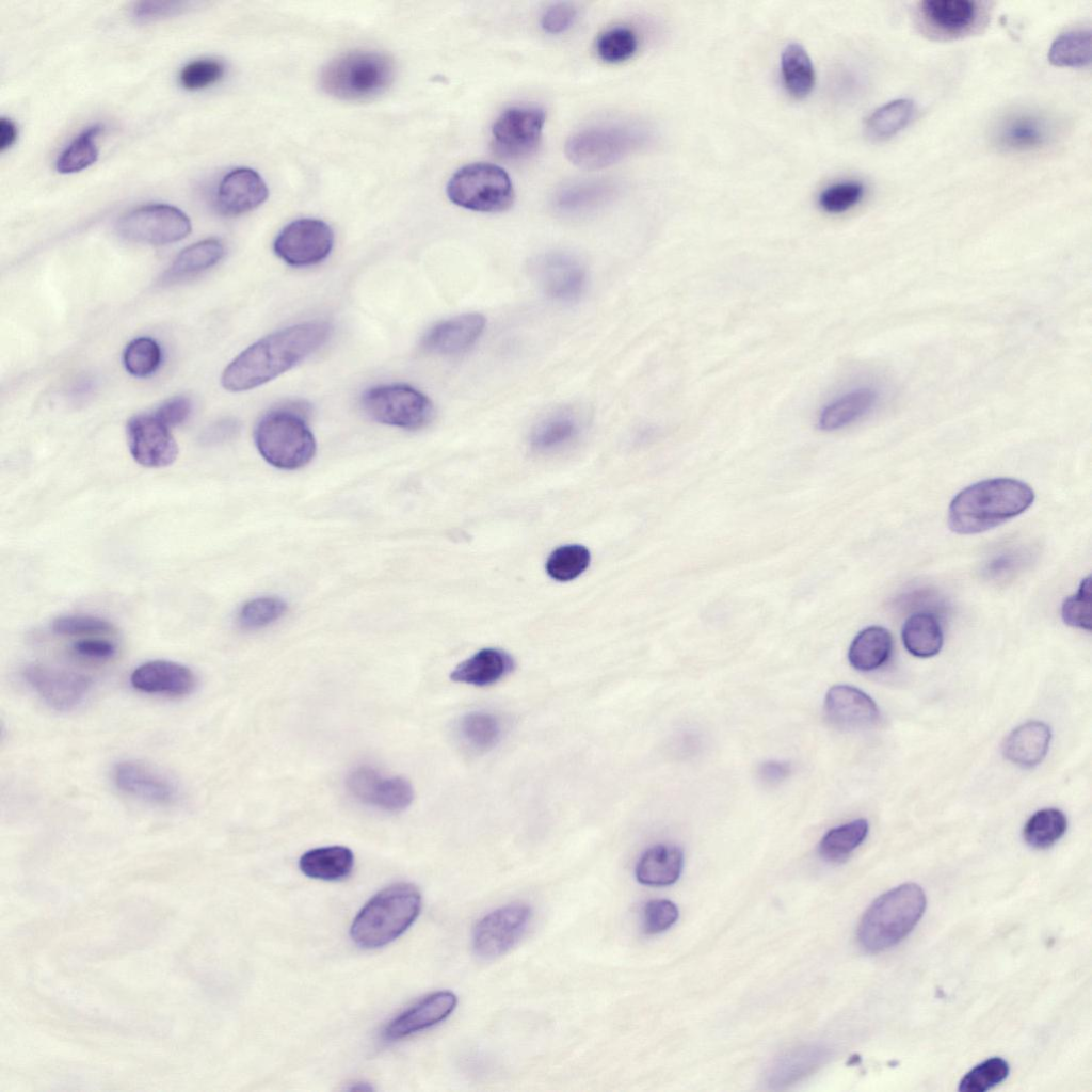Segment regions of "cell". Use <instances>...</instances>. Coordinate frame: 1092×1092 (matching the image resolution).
<instances>
[{
	"mask_svg": "<svg viewBox=\"0 0 1092 1092\" xmlns=\"http://www.w3.org/2000/svg\"><path fill=\"white\" fill-rule=\"evenodd\" d=\"M332 331L325 321H307L275 331L235 357L224 369L221 384L232 392L261 386L320 349Z\"/></svg>",
	"mask_w": 1092,
	"mask_h": 1092,
	"instance_id": "obj_1",
	"label": "cell"
},
{
	"mask_svg": "<svg viewBox=\"0 0 1092 1092\" xmlns=\"http://www.w3.org/2000/svg\"><path fill=\"white\" fill-rule=\"evenodd\" d=\"M1033 501V489L1023 481H979L954 496L948 509V526L958 534L984 532L1024 513Z\"/></svg>",
	"mask_w": 1092,
	"mask_h": 1092,
	"instance_id": "obj_2",
	"label": "cell"
},
{
	"mask_svg": "<svg viewBox=\"0 0 1092 1092\" xmlns=\"http://www.w3.org/2000/svg\"><path fill=\"white\" fill-rule=\"evenodd\" d=\"M308 410L304 402L289 401L270 408L257 422L255 445L272 466L292 470L312 460L316 440L306 420Z\"/></svg>",
	"mask_w": 1092,
	"mask_h": 1092,
	"instance_id": "obj_3",
	"label": "cell"
},
{
	"mask_svg": "<svg viewBox=\"0 0 1092 1092\" xmlns=\"http://www.w3.org/2000/svg\"><path fill=\"white\" fill-rule=\"evenodd\" d=\"M421 895L412 883H396L374 895L357 913L350 928L362 948H379L403 934L418 917Z\"/></svg>",
	"mask_w": 1092,
	"mask_h": 1092,
	"instance_id": "obj_4",
	"label": "cell"
},
{
	"mask_svg": "<svg viewBox=\"0 0 1092 1092\" xmlns=\"http://www.w3.org/2000/svg\"><path fill=\"white\" fill-rule=\"evenodd\" d=\"M926 903L922 888L915 883L901 884L884 893L869 905L860 921V945L869 952L897 945L915 928Z\"/></svg>",
	"mask_w": 1092,
	"mask_h": 1092,
	"instance_id": "obj_5",
	"label": "cell"
},
{
	"mask_svg": "<svg viewBox=\"0 0 1092 1092\" xmlns=\"http://www.w3.org/2000/svg\"><path fill=\"white\" fill-rule=\"evenodd\" d=\"M395 78L394 61L378 51L355 50L330 61L320 73V86L342 100H365L385 92Z\"/></svg>",
	"mask_w": 1092,
	"mask_h": 1092,
	"instance_id": "obj_6",
	"label": "cell"
},
{
	"mask_svg": "<svg viewBox=\"0 0 1092 1092\" xmlns=\"http://www.w3.org/2000/svg\"><path fill=\"white\" fill-rule=\"evenodd\" d=\"M647 136L646 130L639 125L598 123L574 132L565 143V155L581 168L599 170L641 147Z\"/></svg>",
	"mask_w": 1092,
	"mask_h": 1092,
	"instance_id": "obj_7",
	"label": "cell"
},
{
	"mask_svg": "<svg viewBox=\"0 0 1092 1092\" xmlns=\"http://www.w3.org/2000/svg\"><path fill=\"white\" fill-rule=\"evenodd\" d=\"M447 195L460 207L487 213L505 211L514 202L510 176L488 162H475L457 170L448 181Z\"/></svg>",
	"mask_w": 1092,
	"mask_h": 1092,
	"instance_id": "obj_8",
	"label": "cell"
},
{
	"mask_svg": "<svg viewBox=\"0 0 1092 1092\" xmlns=\"http://www.w3.org/2000/svg\"><path fill=\"white\" fill-rule=\"evenodd\" d=\"M360 405L372 420L405 430L422 429L434 416L430 398L419 389L401 383L366 389L360 397Z\"/></svg>",
	"mask_w": 1092,
	"mask_h": 1092,
	"instance_id": "obj_9",
	"label": "cell"
},
{
	"mask_svg": "<svg viewBox=\"0 0 1092 1092\" xmlns=\"http://www.w3.org/2000/svg\"><path fill=\"white\" fill-rule=\"evenodd\" d=\"M1056 121L1033 109H1014L992 125L991 142L1001 151L1030 152L1048 146L1057 136Z\"/></svg>",
	"mask_w": 1092,
	"mask_h": 1092,
	"instance_id": "obj_10",
	"label": "cell"
},
{
	"mask_svg": "<svg viewBox=\"0 0 1092 1092\" xmlns=\"http://www.w3.org/2000/svg\"><path fill=\"white\" fill-rule=\"evenodd\" d=\"M125 239L163 245L186 238L192 229L190 219L179 208L166 204H151L123 215L116 225Z\"/></svg>",
	"mask_w": 1092,
	"mask_h": 1092,
	"instance_id": "obj_11",
	"label": "cell"
},
{
	"mask_svg": "<svg viewBox=\"0 0 1092 1092\" xmlns=\"http://www.w3.org/2000/svg\"><path fill=\"white\" fill-rule=\"evenodd\" d=\"M334 246V232L318 219H299L286 225L273 242L275 255L285 263L306 268L325 260Z\"/></svg>",
	"mask_w": 1092,
	"mask_h": 1092,
	"instance_id": "obj_12",
	"label": "cell"
},
{
	"mask_svg": "<svg viewBox=\"0 0 1092 1092\" xmlns=\"http://www.w3.org/2000/svg\"><path fill=\"white\" fill-rule=\"evenodd\" d=\"M545 111L536 106H514L505 109L492 127L493 144L498 154L513 160L535 152L542 139Z\"/></svg>",
	"mask_w": 1092,
	"mask_h": 1092,
	"instance_id": "obj_13",
	"label": "cell"
},
{
	"mask_svg": "<svg viewBox=\"0 0 1092 1092\" xmlns=\"http://www.w3.org/2000/svg\"><path fill=\"white\" fill-rule=\"evenodd\" d=\"M531 909L525 903H511L482 917L473 929L476 954L494 959L510 950L525 934L531 920Z\"/></svg>",
	"mask_w": 1092,
	"mask_h": 1092,
	"instance_id": "obj_14",
	"label": "cell"
},
{
	"mask_svg": "<svg viewBox=\"0 0 1092 1092\" xmlns=\"http://www.w3.org/2000/svg\"><path fill=\"white\" fill-rule=\"evenodd\" d=\"M22 676L46 704L61 711L81 704L92 687V679L84 674L45 664L28 665Z\"/></svg>",
	"mask_w": 1092,
	"mask_h": 1092,
	"instance_id": "obj_15",
	"label": "cell"
},
{
	"mask_svg": "<svg viewBox=\"0 0 1092 1092\" xmlns=\"http://www.w3.org/2000/svg\"><path fill=\"white\" fill-rule=\"evenodd\" d=\"M127 441L135 462L148 468L166 467L178 454L170 428L155 414L133 416L127 423Z\"/></svg>",
	"mask_w": 1092,
	"mask_h": 1092,
	"instance_id": "obj_16",
	"label": "cell"
},
{
	"mask_svg": "<svg viewBox=\"0 0 1092 1092\" xmlns=\"http://www.w3.org/2000/svg\"><path fill=\"white\" fill-rule=\"evenodd\" d=\"M346 784L355 799L386 812H401L414 799V790L408 781L401 776H384L369 766H360L351 771Z\"/></svg>",
	"mask_w": 1092,
	"mask_h": 1092,
	"instance_id": "obj_17",
	"label": "cell"
},
{
	"mask_svg": "<svg viewBox=\"0 0 1092 1092\" xmlns=\"http://www.w3.org/2000/svg\"><path fill=\"white\" fill-rule=\"evenodd\" d=\"M533 270L543 291L556 301H576L585 290L587 269L572 253L555 251L543 254L535 260Z\"/></svg>",
	"mask_w": 1092,
	"mask_h": 1092,
	"instance_id": "obj_18",
	"label": "cell"
},
{
	"mask_svg": "<svg viewBox=\"0 0 1092 1092\" xmlns=\"http://www.w3.org/2000/svg\"><path fill=\"white\" fill-rule=\"evenodd\" d=\"M113 780L122 791L150 803L172 804L178 797L173 781L136 760L118 762L113 769Z\"/></svg>",
	"mask_w": 1092,
	"mask_h": 1092,
	"instance_id": "obj_19",
	"label": "cell"
},
{
	"mask_svg": "<svg viewBox=\"0 0 1092 1092\" xmlns=\"http://www.w3.org/2000/svg\"><path fill=\"white\" fill-rule=\"evenodd\" d=\"M826 719L841 729H862L879 719L876 702L864 691L849 685H835L824 698Z\"/></svg>",
	"mask_w": 1092,
	"mask_h": 1092,
	"instance_id": "obj_20",
	"label": "cell"
},
{
	"mask_svg": "<svg viewBox=\"0 0 1092 1092\" xmlns=\"http://www.w3.org/2000/svg\"><path fill=\"white\" fill-rule=\"evenodd\" d=\"M485 318L478 312L463 314L433 325L422 337V349L436 355H456L470 349L482 335Z\"/></svg>",
	"mask_w": 1092,
	"mask_h": 1092,
	"instance_id": "obj_21",
	"label": "cell"
},
{
	"mask_svg": "<svg viewBox=\"0 0 1092 1092\" xmlns=\"http://www.w3.org/2000/svg\"><path fill=\"white\" fill-rule=\"evenodd\" d=\"M457 998L450 991L428 995L392 1018L383 1030L386 1041H396L432 1027L447 1018L455 1009Z\"/></svg>",
	"mask_w": 1092,
	"mask_h": 1092,
	"instance_id": "obj_22",
	"label": "cell"
},
{
	"mask_svg": "<svg viewBox=\"0 0 1092 1092\" xmlns=\"http://www.w3.org/2000/svg\"><path fill=\"white\" fill-rule=\"evenodd\" d=\"M261 176L248 167L228 172L216 191V207L225 215H240L260 206L268 197Z\"/></svg>",
	"mask_w": 1092,
	"mask_h": 1092,
	"instance_id": "obj_23",
	"label": "cell"
},
{
	"mask_svg": "<svg viewBox=\"0 0 1092 1092\" xmlns=\"http://www.w3.org/2000/svg\"><path fill=\"white\" fill-rule=\"evenodd\" d=\"M130 682L142 692L181 696L194 690L196 678L183 664L168 660H151L133 670Z\"/></svg>",
	"mask_w": 1092,
	"mask_h": 1092,
	"instance_id": "obj_24",
	"label": "cell"
},
{
	"mask_svg": "<svg viewBox=\"0 0 1092 1092\" xmlns=\"http://www.w3.org/2000/svg\"><path fill=\"white\" fill-rule=\"evenodd\" d=\"M922 22L944 36H958L969 32L979 18V5L970 0H926L919 3Z\"/></svg>",
	"mask_w": 1092,
	"mask_h": 1092,
	"instance_id": "obj_25",
	"label": "cell"
},
{
	"mask_svg": "<svg viewBox=\"0 0 1092 1092\" xmlns=\"http://www.w3.org/2000/svg\"><path fill=\"white\" fill-rule=\"evenodd\" d=\"M879 397L874 387L858 386L833 398L818 415L819 429L835 431L860 420L876 407Z\"/></svg>",
	"mask_w": 1092,
	"mask_h": 1092,
	"instance_id": "obj_26",
	"label": "cell"
},
{
	"mask_svg": "<svg viewBox=\"0 0 1092 1092\" xmlns=\"http://www.w3.org/2000/svg\"><path fill=\"white\" fill-rule=\"evenodd\" d=\"M615 187L606 180H580L560 188L553 196L555 209L569 216L591 213L604 207L615 194Z\"/></svg>",
	"mask_w": 1092,
	"mask_h": 1092,
	"instance_id": "obj_27",
	"label": "cell"
},
{
	"mask_svg": "<svg viewBox=\"0 0 1092 1092\" xmlns=\"http://www.w3.org/2000/svg\"><path fill=\"white\" fill-rule=\"evenodd\" d=\"M1051 732L1041 721H1029L1013 729L1002 745L1005 757L1023 768L1039 765L1047 754Z\"/></svg>",
	"mask_w": 1092,
	"mask_h": 1092,
	"instance_id": "obj_28",
	"label": "cell"
},
{
	"mask_svg": "<svg viewBox=\"0 0 1092 1092\" xmlns=\"http://www.w3.org/2000/svg\"><path fill=\"white\" fill-rule=\"evenodd\" d=\"M514 669V659L499 648H483L457 664L450 674L453 681L485 687L497 682Z\"/></svg>",
	"mask_w": 1092,
	"mask_h": 1092,
	"instance_id": "obj_29",
	"label": "cell"
},
{
	"mask_svg": "<svg viewBox=\"0 0 1092 1092\" xmlns=\"http://www.w3.org/2000/svg\"><path fill=\"white\" fill-rule=\"evenodd\" d=\"M829 1049L822 1045H804L790 1049L774 1060L767 1073L772 1088L789 1086L816 1072L828 1061Z\"/></svg>",
	"mask_w": 1092,
	"mask_h": 1092,
	"instance_id": "obj_30",
	"label": "cell"
},
{
	"mask_svg": "<svg viewBox=\"0 0 1092 1092\" xmlns=\"http://www.w3.org/2000/svg\"><path fill=\"white\" fill-rule=\"evenodd\" d=\"M682 851L673 845H655L639 858L635 873L637 880L648 886H668L675 883L682 871Z\"/></svg>",
	"mask_w": 1092,
	"mask_h": 1092,
	"instance_id": "obj_31",
	"label": "cell"
},
{
	"mask_svg": "<svg viewBox=\"0 0 1092 1092\" xmlns=\"http://www.w3.org/2000/svg\"><path fill=\"white\" fill-rule=\"evenodd\" d=\"M353 852L344 846H326L306 851L299 861L301 871L312 879L337 881L350 874Z\"/></svg>",
	"mask_w": 1092,
	"mask_h": 1092,
	"instance_id": "obj_32",
	"label": "cell"
},
{
	"mask_svg": "<svg viewBox=\"0 0 1092 1092\" xmlns=\"http://www.w3.org/2000/svg\"><path fill=\"white\" fill-rule=\"evenodd\" d=\"M892 649L890 632L881 626H869L853 639L849 647L848 659L850 664L858 671H873L888 660Z\"/></svg>",
	"mask_w": 1092,
	"mask_h": 1092,
	"instance_id": "obj_33",
	"label": "cell"
},
{
	"mask_svg": "<svg viewBox=\"0 0 1092 1092\" xmlns=\"http://www.w3.org/2000/svg\"><path fill=\"white\" fill-rule=\"evenodd\" d=\"M579 418L569 411L550 414L533 429L530 443L533 449L549 452L571 444L580 433Z\"/></svg>",
	"mask_w": 1092,
	"mask_h": 1092,
	"instance_id": "obj_34",
	"label": "cell"
},
{
	"mask_svg": "<svg viewBox=\"0 0 1092 1092\" xmlns=\"http://www.w3.org/2000/svg\"><path fill=\"white\" fill-rule=\"evenodd\" d=\"M901 636L905 648L916 657H932L943 646L941 624L933 614L928 612L910 615L903 624Z\"/></svg>",
	"mask_w": 1092,
	"mask_h": 1092,
	"instance_id": "obj_35",
	"label": "cell"
},
{
	"mask_svg": "<svg viewBox=\"0 0 1092 1092\" xmlns=\"http://www.w3.org/2000/svg\"><path fill=\"white\" fill-rule=\"evenodd\" d=\"M224 253V245L218 239L210 238L193 243L177 255L165 272L164 279L174 282L198 274L216 264Z\"/></svg>",
	"mask_w": 1092,
	"mask_h": 1092,
	"instance_id": "obj_36",
	"label": "cell"
},
{
	"mask_svg": "<svg viewBox=\"0 0 1092 1092\" xmlns=\"http://www.w3.org/2000/svg\"><path fill=\"white\" fill-rule=\"evenodd\" d=\"M781 73L787 92L798 98L806 97L815 85V68L804 49L798 43H789L782 51Z\"/></svg>",
	"mask_w": 1092,
	"mask_h": 1092,
	"instance_id": "obj_37",
	"label": "cell"
},
{
	"mask_svg": "<svg viewBox=\"0 0 1092 1092\" xmlns=\"http://www.w3.org/2000/svg\"><path fill=\"white\" fill-rule=\"evenodd\" d=\"M914 113L915 105L911 99L892 100L869 115L865 132L873 141H886L903 130L912 121Z\"/></svg>",
	"mask_w": 1092,
	"mask_h": 1092,
	"instance_id": "obj_38",
	"label": "cell"
},
{
	"mask_svg": "<svg viewBox=\"0 0 1092 1092\" xmlns=\"http://www.w3.org/2000/svg\"><path fill=\"white\" fill-rule=\"evenodd\" d=\"M868 828V821L858 818L829 830L818 846L820 856L829 862L845 860L864 841Z\"/></svg>",
	"mask_w": 1092,
	"mask_h": 1092,
	"instance_id": "obj_39",
	"label": "cell"
},
{
	"mask_svg": "<svg viewBox=\"0 0 1092 1092\" xmlns=\"http://www.w3.org/2000/svg\"><path fill=\"white\" fill-rule=\"evenodd\" d=\"M1048 61L1058 67H1086L1091 63V31L1074 29L1066 31L1051 43Z\"/></svg>",
	"mask_w": 1092,
	"mask_h": 1092,
	"instance_id": "obj_40",
	"label": "cell"
},
{
	"mask_svg": "<svg viewBox=\"0 0 1092 1092\" xmlns=\"http://www.w3.org/2000/svg\"><path fill=\"white\" fill-rule=\"evenodd\" d=\"M1067 819L1057 808H1043L1035 812L1023 829V837L1027 845L1035 849H1046L1057 842L1066 832Z\"/></svg>",
	"mask_w": 1092,
	"mask_h": 1092,
	"instance_id": "obj_41",
	"label": "cell"
},
{
	"mask_svg": "<svg viewBox=\"0 0 1092 1092\" xmlns=\"http://www.w3.org/2000/svg\"><path fill=\"white\" fill-rule=\"evenodd\" d=\"M457 729L463 741L478 752L495 746L502 733L499 719L484 711H472L463 716Z\"/></svg>",
	"mask_w": 1092,
	"mask_h": 1092,
	"instance_id": "obj_42",
	"label": "cell"
},
{
	"mask_svg": "<svg viewBox=\"0 0 1092 1092\" xmlns=\"http://www.w3.org/2000/svg\"><path fill=\"white\" fill-rule=\"evenodd\" d=\"M101 128L100 125H94L77 135L58 157L57 171L62 174H70L85 170L95 163L99 155L96 140Z\"/></svg>",
	"mask_w": 1092,
	"mask_h": 1092,
	"instance_id": "obj_43",
	"label": "cell"
},
{
	"mask_svg": "<svg viewBox=\"0 0 1092 1092\" xmlns=\"http://www.w3.org/2000/svg\"><path fill=\"white\" fill-rule=\"evenodd\" d=\"M590 559V551L584 546L564 545L550 553L546 561V572L557 581H569L588 568Z\"/></svg>",
	"mask_w": 1092,
	"mask_h": 1092,
	"instance_id": "obj_44",
	"label": "cell"
},
{
	"mask_svg": "<svg viewBox=\"0 0 1092 1092\" xmlns=\"http://www.w3.org/2000/svg\"><path fill=\"white\" fill-rule=\"evenodd\" d=\"M595 49L597 55L604 62L611 64L622 63L636 53L638 37L629 27L614 26L598 35Z\"/></svg>",
	"mask_w": 1092,
	"mask_h": 1092,
	"instance_id": "obj_45",
	"label": "cell"
},
{
	"mask_svg": "<svg viewBox=\"0 0 1092 1092\" xmlns=\"http://www.w3.org/2000/svg\"><path fill=\"white\" fill-rule=\"evenodd\" d=\"M161 357L160 346L154 339L139 337L127 344L123 362L130 374L136 378H146L159 368Z\"/></svg>",
	"mask_w": 1092,
	"mask_h": 1092,
	"instance_id": "obj_46",
	"label": "cell"
},
{
	"mask_svg": "<svg viewBox=\"0 0 1092 1092\" xmlns=\"http://www.w3.org/2000/svg\"><path fill=\"white\" fill-rule=\"evenodd\" d=\"M287 610V604L278 597L262 596L245 603L238 614V622L244 629L254 630L277 621Z\"/></svg>",
	"mask_w": 1092,
	"mask_h": 1092,
	"instance_id": "obj_47",
	"label": "cell"
},
{
	"mask_svg": "<svg viewBox=\"0 0 1092 1092\" xmlns=\"http://www.w3.org/2000/svg\"><path fill=\"white\" fill-rule=\"evenodd\" d=\"M1009 1064L1000 1057H992L977 1064L961 1079V1092H984L1001 1081L1009 1074Z\"/></svg>",
	"mask_w": 1092,
	"mask_h": 1092,
	"instance_id": "obj_48",
	"label": "cell"
},
{
	"mask_svg": "<svg viewBox=\"0 0 1092 1092\" xmlns=\"http://www.w3.org/2000/svg\"><path fill=\"white\" fill-rule=\"evenodd\" d=\"M864 186L854 180L833 183L821 191L818 204L829 213H842L857 205L864 196Z\"/></svg>",
	"mask_w": 1092,
	"mask_h": 1092,
	"instance_id": "obj_49",
	"label": "cell"
},
{
	"mask_svg": "<svg viewBox=\"0 0 1092 1092\" xmlns=\"http://www.w3.org/2000/svg\"><path fill=\"white\" fill-rule=\"evenodd\" d=\"M223 63L214 59H200L188 63L179 74V82L189 91L208 87L222 79Z\"/></svg>",
	"mask_w": 1092,
	"mask_h": 1092,
	"instance_id": "obj_50",
	"label": "cell"
},
{
	"mask_svg": "<svg viewBox=\"0 0 1092 1092\" xmlns=\"http://www.w3.org/2000/svg\"><path fill=\"white\" fill-rule=\"evenodd\" d=\"M1065 624L1091 630V577L1082 579L1076 594L1067 597L1061 608Z\"/></svg>",
	"mask_w": 1092,
	"mask_h": 1092,
	"instance_id": "obj_51",
	"label": "cell"
},
{
	"mask_svg": "<svg viewBox=\"0 0 1092 1092\" xmlns=\"http://www.w3.org/2000/svg\"><path fill=\"white\" fill-rule=\"evenodd\" d=\"M679 912L675 903L665 899L648 901L643 909V930L647 934L661 933L671 928L678 919Z\"/></svg>",
	"mask_w": 1092,
	"mask_h": 1092,
	"instance_id": "obj_52",
	"label": "cell"
},
{
	"mask_svg": "<svg viewBox=\"0 0 1092 1092\" xmlns=\"http://www.w3.org/2000/svg\"><path fill=\"white\" fill-rule=\"evenodd\" d=\"M112 628L108 621L93 615H63L52 622V630L65 636L103 633Z\"/></svg>",
	"mask_w": 1092,
	"mask_h": 1092,
	"instance_id": "obj_53",
	"label": "cell"
},
{
	"mask_svg": "<svg viewBox=\"0 0 1092 1092\" xmlns=\"http://www.w3.org/2000/svg\"><path fill=\"white\" fill-rule=\"evenodd\" d=\"M576 16L577 10L573 4L568 2L553 3L542 14L541 26L547 33L560 34L574 25Z\"/></svg>",
	"mask_w": 1092,
	"mask_h": 1092,
	"instance_id": "obj_54",
	"label": "cell"
},
{
	"mask_svg": "<svg viewBox=\"0 0 1092 1092\" xmlns=\"http://www.w3.org/2000/svg\"><path fill=\"white\" fill-rule=\"evenodd\" d=\"M184 5L178 1H142L132 7V16L141 22L155 21L178 14Z\"/></svg>",
	"mask_w": 1092,
	"mask_h": 1092,
	"instance_id": "obj_55",
	"label": "cell"
},
{
	"mask_svg": "<svg viewBox=\"0 0 1092 1092\" xmlns=\"http://www.w3.org/2000/svg\"><path fill=\"white\" fill-rule=\"evenodd\" d=\"M191 410L190 399L177 396L163 402L154 414L170 428L182 423L189 417Z\"/></svg>",
	"mask_w": 1092,
	"mask_h": 1092,
	"instance_id": "obj_56",
	"label": "cell"
},
{
	"mask_svg": "<svg viewBox=\"0 0 1092 1092\" xmlns=\"http://www.w3.org/2000/svg\"><path fill=\"white\" fill-rule=\"evenodd\" d=\"M74 651L76 654L86 658L109 659L115 654L116 647L107 640L85 639L76 642Z\"/></svg>",
	"mask_w": 1092,
	"mask_h": 1092,
	"instance_id": "obj_57",
	"label": "cell"
},
{
	"mask_svg": "<svg viewBox=\"0 0 1092 1092\" xmlns=\"http://www.w3.org/2000/svg\"><path fill=\"white\" fill-rule=\"evenodd\" d=\"M239 422L232 418H225L211 424L203 434V441L206 444H219L228 440L239 432Z\"/></svg>",
	"mask_w": 1092,
	"mask_h": 1092,
	"instance_id": "obj_58",
	"label": "cell"
},
{
	"mask_svg": "<svg viewBox=\"0 0 1092 1092\" xmlns=\"http://www.w3.org/2000/svg\"><path fill=\"white\" fill-rule=\"evenodd\" d=\"M791 769L788 761L768 760L759 765L757 775L764 784L776 785L789 776Z\"/></svg>",
	"mask_w": 1092,
	"mask_h": 1092,
	"instance_id": "obj_59",
	"label": "cell"
},
{
	"mask_svg": "<svg viewBox=\"0 0 1092 1092\" xmlns=\"http://www.w3.org/2000/svg\"><path fill=\"white\" fill-rule=\"evenodd\" d=\"M18 129L15 123L5 117L0 119V150L10 148L17 140Z\"/></svg>",
	"mask_w": 1092,
	"mask_h": 1092,
	"instance_id": "obj_60",
	"label": "cell"
}]
</instances>
